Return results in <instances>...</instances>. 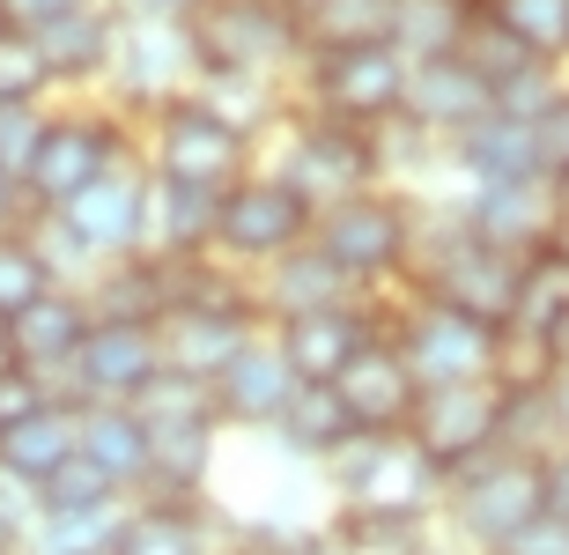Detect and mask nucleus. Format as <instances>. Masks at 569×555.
Segmentation results:
<instances>
[{
  "instance_id": "nucleus-12",
  "label": "nucleus",
  "mask_w": 569,
  "mask_h": 555,
  "mask_svg": "<svg viewBox=\"0 0 569 555\" xmlns=\"http://www.w3.org/2000/svg\"><path fill=\"white\" fill-rule=\"evenodd\" d=\"M400 437L422 452V459L443 474V482H451V474H466L473 459L503 452V385H496V378L429 385L422 400H415V415H407Z\"/></svg>"
},
{
  "instance_id": "nucleus-28",
  "label": "nucleus",
  "mask_w": 569,
  "mask_h": 555,
  "mask_svg": "<svg viewBox=\"0 0 569 555\" xmlns=\"http://www.w3.org/2000/svg\"><path fill=\"white\" fill-rule=\"evenodd\" d=\"M74 452H82L89 467L104 474L111 489L141 496V474H148V429L133 407H74Z\"/></svg>"
},
{
  "instance_id": "nucleus-27",
  "label": "nucleus",
  "mask_w": 569,
  "mask_h": 555,
  "mask_svg": "<svg viewBox=\"0 0 569 555\" xmlns=\"http://www.w3.org/2000/svg\"><path fill=\"white\" fill-rule=\"evenodd\" d=\"M267 445H274L289 467L318 474L340 445H356V423H348V407H340L333 385H296V400L281 407V423L267 429Z\"/></svg>"
},
{
  "instance_id": "nucleus-48",
  "label": "nucleus",
  "mask_w": 569,
  "mask_h": 555,
  "mask_svg": "<svg viewBox=\"0 0 569 555\" xmlns=\"http://www.w3.org/2000/svg\"><path fill=\"white\" fill-rule=\"evenodd\" d=\"M540 141H548V178H555V186H569V105L540 127Z\"/></svg>"
},
{
  "instance_id": "nucleus-23",
  "label": "nucleus",
  "mask_w": 569,
  "mask_h": 555,
  "mask_svg": "<svg viewBox=\"0 0 569 555\" xmlns=\"http://www.w3.org/2000/svg\"><path fill=\"white\" fill-rule=\"evenodd\" d=\"M89 326H97V319H89L82 289H44L30 311H16V319H8L16 370H30L44 393H60V385H67V364L82 356V334H89Z\"/></svg>"
},
{
  "instance_id": "nucleus-4",
  "label": "nucleus",
  "mask_w": 569,
  "mask_h": 555,
  "mask_svg": "<svg viewBox=\"0 0 569 555\" xmlns=\"http://www.w3.org/2000/svg\"><path fill=\"white\" fill-rule=\"evenodd\" d=\"M127 156H133V127L104 97H60L52 119H44V141L30 156V171H22V200L38 215H52L82 186H97L111 163H127Z\"/></svg>"
},
{
  "instance_id": "nucleus-51",
  "label": "nucleus",
  "mask_w": 569,
  "mask_h": 555,
  "mask_svg": "<svg viewBox=\"0 0 569 555\" xmlns=\"http://www.w3.org/2000/svg\"><path fill=\"white\" fill-rule=\"evenodd\" d=\"M22 215H30V200H22V186H16V178L0 171V230H16Z\"/></svg>"
},
{
  "instance_id": "nucleus-50",
  "label": "nucleus",
  "mask_w": 569,
  "mask_h": 555,
  "mask_svg": "<svg viewBox=\"0 0 569 555\" xmlns=\"http://www.w3.org/2000/svg\"><path fill=\"white\" fill-rule=\"evenodd\" d=\"M222 555H281V534H267V526H237V534L222 541Z\"/></svg>"
},
{
  "instance_id": "nucleus-25",
  "label": "nucleus",
  "mask_w": 569,
  "mask_h": 555,
  "mask_svg": "<svg viewBox=\"0 0 569 555\" xmlns=\"http://www.w3.org/2000/svg\"><path fill=\"white\" fill-rule=\"evenodd\" d=\"M214 459H222V429L186 423V429H148V504H208L214 496Z\"/></svg>"
},
{
  "instance_id": "nucleus-35",
  "label": "nucleus",
  "mask_w": 569,
  "mask_h": 555,
  "mask_svg": "<svg viewBox=\"0 0 569 555\" xmlns=\"http://www.w3.org/2000/svg\"><path fill=\"white\" fill-rule=\"evenodd\" d=\"M133 415H141V429H186V423H214V400L200 378H178V370H156V378L133 393ZM222 429V423H214Z\"/></svg>"
},
{
  "instance_id": "nucleus-45",
  "label": "nucleus",
  "mask_w": 569,
  "mask_h": 555,
  "mask_svg": "<svg viewBox=\"0 0 569 555\" xmlns=\"http://www.w3.org/2000/svg\"><path fill=\"white\" fill-rule=\"evenodd\" d=\"M540 504H548L555 518H569V445L540 452Z\"/></svg>"
},
{
  "instance_id": "nucleus-32",
  "label": "nucleus",
  "mask_w": 569,
  "mask_h": 555,
  "mask_svg": "<svg viewBox=\"0 0 569 555\" xmlns=\"http://www.w3.org/2000/svg\"><path fill=\"white\" fill-rule=\"evenodd\" d=\"M466 22H473V0H392V30H385V44H392L407 67L415 60H443V52H459Z\"/></svg>"
},
{
  "instance_id": "nucleus-43",
  "label": "nucleus",
  "mask_w": 569,
  "mask_h": 555,
  "mask_svg": "<svg viewBox=\"0 0 569 555\" xmlns=\"http://www.w3.org/2000/svg\"><path fill=\"white\" fill-rule=\"evenodd\" d=\"M44 400H52V393H44V385L30 378V370H0V437H8V429H16L22 415H38Z\"/></svg>"
},
{
  "instance_id": "nucleus-34",
  "label": "nucleus",
  "mask_w": 569,
  "mask_h": 555,
  "mask_svg": "<svg viewBox=\"0 0 569 555\" xmlns=\"http://www.w3.org/2000/svg\"><path fill=\"white\" fill-rule=\"evenodd\" d=\"M503 38H518L540 67H569V0H473Z\"/></svg>"
},
{
  "instance_id": "nucleus-53",
  "label": "nucleus",
  "mask_w": 569,
  "mask_h": 555,
  "mask_svg": "<svg viewBox=\"0 0 569 555\" xmlns=\"http://www.w3.org/2000/svg\"><path fill=\"white\" fill-rule=\"evenodd\" d=\"M0 370H16V341H8V319H0Z\"/></svg>"
},
{
  "instance_id": "nucleus-54",
  "label": "nucleus",
  "mask_w": 569,
  "mask_h": 555,
  "mask_svg": "<svg viewBox=\"0 0 569 555\" xmlns=\"http://www.w3.org/2000/svg\"><path fill=\"white\" fill-rule=\"evenodd\" d=\"M0 555H22V534H16V526H0Z\"/></svg>"
},
{
  "instance_id": "nucleus-44",
  "label": "nucleus",
  "mask_w": 569,
  "mask_h": 555,
  "mask_svg": "<svg viewBox=\"0 0 569 555\" xmlns=\"http://www.w3.org/2000/svg\"><path fill=\"white\" fill-rule=\"evenodd\" d=\"M74 8H89V0H0V22L8 30H38V22H60Z\"/></svg>"
},
{
  "instance_id": "nucleus-19",
  "label": "nucleus",
  "mask_w": 569,
  "mask_h": 555,
  "mask_svg": "<svg viewBox=\"0 0 569 555\" xmlns=\"http://www.w3.org/2000/svg\"><path fill=\"white\" fill-rule=\"evenodd\" d=\"M22 38L38 44L52 97H97V89H104V75H111L119 16H111V0H89V8H74V16H60V22H38V30H22Z\"/></svg>"
},
{
  "instance_id": "nucleus-24",
  "label": "nucleus",
  "mask_w": 569,
  "mask_h": 555,
  "mask_svg": "<svg viewBox=\"0 0 569 555\" xmlns=\"http://www.w3.org/2000/svg\"><path fill=\"white\" fill-rule=\"evenodd\" d=\"M244 289H252V311L259 326H281V319H303V311H333V304H356V289L333 275V259L318 252L311 237L296 245V252L267 259L259 275H244Z\"/></svg>"
},
{
  "instance_id": "nucleus-9",
  "label": "nucleus",
  "mask_w": 569,
  "mask_h": 555,
  "mask_svg": "<svg viewBox=\"0 0 569 555\" xmlns=\"http://www.w3.org/2000/svg\"><path fill=\"white\" fill-rule=\"evenodd\" d=\"M385 341L400 348V364L415 370V385H473V378H496V326H473L443 304L415 297V289H392L385 297Z\"/></svg>"
},
{
  "instance_id": "nucleus-8",
  "label": "nucleus",
  "mask_w": 569,
  "mask_h": 555,
  "mask_svg": "<svg viewBox=\"0 0 569 555\" xmlns=\"http://www.w3.org/2000/svg\"><path fill=\"white\" fill-rule=\"evenodd\" d=\"M192 30V60L200 75H259V82H289L303 60L296 16L281 0H200Z\"/></svg>"
},
{
  "instance_id": "nucleus-13",
  "label": "nucleus",
  "mask_w": 569,
  "mask_h": 555,
  "mask_svg": "<svg viewBox=\"0 0 569 555\" xmlns=\"http://www.w3.org/2000/svg\"><path fill=\"white\" fill-rule=\"evenodd\" d=\"M52 215L67 222V237H74L97 267H104V259L148 252V171H141V156L111 163L97 186H82L67 208H52Z\"/></svg>"
},
{
  "instance_id": "nucleus-31",
  "label": "nucleus",
  "mask_w": 569,
  "mask_h": 555,
  "mask_svg": "<svg viewBox=\"0 0 569 555\" xmlns=\"http://www.w3.org/2000/svg\"><path fill=\"white\" fill-rule=\"evenodd\" d=\"M562 319H569V237H555V245H540V252L518 267V311H510V334L548 341Z\"/></svg>"
},
{
  "instance_id": "nucleus-6",
  "label": "nucleus",
  "mask_w": 569,
  "mask_h": 555,
  "mask_svg": "<svg viewBox=\"0 0 569 555\" xmlns=\"http://www.w3.org/2000/svg\"><path fill=\"white\" fill-rule=\"evenodd\" d=\"M407 97V60L392 44H356V52H303L289 75V105L311 111V119H333V127L356 133H385L400 119Z\"/></svg>"
},
{
  "instance_id": "nucleus-42",
  "label": "nucleus",
  "mask_w": 569,
  "mask_h": 555,
  "mask_svg": "<svg viewBox=\"0 0 569 555\" xmlns=\"http://www.w3.org/2000/svg\"><path fill=\"white\" fill-rule=\"evenodd\" d=\"M496 555H569V518L540 512L532 526H518V534H510V541H503Z\"/></svg>"
},
{
  "instance_id": "nucleus-22",
  "label": "nucleus",
  "mask_w": 569,
  "mask_h": 555,
  "mask_svg": "<svg viewBox=\"0 0 569 555\" xmlns=\"http://www.w3.org/2000/svg\"><path fill=\"white\" fill-rule=\"evenodd\" d=\"M333 393H340V407H348V423H356V437H400L407 429V415H415V400H422V385H415V370L400 364V348L385 341H370L356 356V364L333 378Z\"/></svg>"
},
{
  "instance_id": "nucleus-52",
  "label": "nucleus",
  "mask_w": 569,
  "mask_h": 555,
  "mask_svg": "<svg viewBox=\"0 0 569 555\" xmlns=\"http://www.w3.org/2000/svg\"><path fill=\"white\" fill-rule=\"evenodd\" d=\"M548 364H569V319H562V326L548 334Z\"/></svg>"
},
{
  "instance_id": "nucleus-56",
  "label": "nucleus",
  "mask_w": 569,
  "mask_h": 555,
  "mask_svg": "<svg viewBox=\"0 0 569 555\" xmlns=\"http://www.w3.org/2000/svg\"><path fill=\"white\" fill-rule=\"evenodd\" d=\"M281 8H289V16H303V8H318V0H281Z\"/></svg>"
},
{
  "instance_id": "nucleus-58",
  "label": "nucleus",
  "mask_w": 569,
  "mask_h": 555,
  "mask_svg": "<svg viewBox=\"0 0 569 555\" xmlns=\"http://www.w3.org/2000/svg\"><path fill=\"white\" fill-rule=\"evenodd\" d=\"M0 237H8V230H0Z\"/></svg>"
},
{
  "instance_id": "nucleus-18",
  "label": "nucleus",
  "mask_w": 569,
  "mask_h": 555,
  "mask_svg": "<svg viewBox=\"0 0 569 555\" xmlns=\"http://www.w3.org/2000/svg\"><path fill=\"white\" fill-rule=\"evenodd\" d=\"M496 111V97H488V82L473 75V67L459 60V52H443V60H415L407 67V97H400V119L422 141H437V149H451L459 133H473Z\"/></svg>"
},
{
  "instance_id": "nucleus-26",
  "label": "nucleus",
  "mask_w": 569,
  "mask_h": 555,
  "mask_svg": "<svg viewBox=\"0 0 569 555\" xmlns=\"http://www.w3.org/2000/svg\"><path fill=\"white\" fill-rule=\"evenodd\" d=\"M82 304H89V319H104V326H156L170 311V259L156 252L104 259L82 281Z\"/></svg>"
},
{
  "instance_id": "nucleus-21",
  "label": "nucleus",
  "mask_w": 569,
  "mask_h": 555,
  "mask_svg": "<svg viewBox=\"0 0 569 555\" xmlns=\"http://www.w3.org/2000/svg\"><path fill=\"white\" fill-rule=\"evenodd\" d=\"M237 534V518L222 504H148L133 496L119 512V534H111V555H222V541Z\"/></svg>"
},
{
  "instance_id": "nucleus-14",
  "label": "nucleus",
  "mask_w": 569,
  "mask_h": 555,
  "mask_svg": "<svg viewBox=\"0 0 569 555\" xmlns=\"http://www.w3.org/2000/svg\"><path fill=\"white\" fill-rule=\"evenodd\" d=\"M267 334H274L281 364L296 370V385H333L340 370L385 334V297H356V304H333V311H303V319L267 326Z\"/></svg>"
},
{
  "instance_id": "nucleus-2",
  "label": "nucleus",
  "mask_w": 569,
  "mask_h": 555,
  "mask_svg": "<svg viewBox=\"0 0 569 555\" xmlns=\"http://www.w3.org/2000/svg\"><path fill=\"white\" fill-rule=\"evenodd\" d=\"M326 512L340 518H385V526H437L443 474L407 437H356L318 467Z\"/></svg>"
},
{
  "instance_id": "nucleus-49",
  "label": "nucleus",
  "mask_w": 569,
  "mask_h": 555,
  "mask_svg": "<svg viewBox=\"0 0 569 555\" xmlns=\"http://www.w3.org/2000/svg\"><path fill=\"white\" fill-rule=\"evenodd\" d=\"M281 555H348V541H340L333 526L318 518V526H303V534H289V541H281Z\"/></svg>"
},
{
  "instance_id": "nucleus-30",
  "label": "nucleus",
  "mask_w": 569,
  "mask_h": 555,
  "mask_svg": "<svg viewBox=\"0 0 569 555\" xmlns=\"http://www.w3.org/2000/svg\"><path fill=\"white\" fill-rule=\"evenodd\" d=\"M67 459H74V407L67 400H44L38 415H22V423L0 437V467L22 474L30 489H38L44 474H60Z\"/></svg>"
},
{
  "instance_id": "nucleus-17",
  "label": "nucleus",
  "mask_w": 569,
  "mask_h": 555,
  "mask_svg": "<svg viewBox=\"0 0 569 555\" xmlns=\"http://www.w3.org/2000/svg\"><path fill=\"white\" fill-rule=\"evenodd\" d=\"M466 237H481L510 259H532L540 245L562 237V186H473V192H451Z\"/></svg>"
},
{
  "instance_id": "nucleus-7",
  "label": "nucleus",
  "mask_w": 569,
  "mask_h": 555,
  "mask_svg": "<svg viewBox=\"0 0 569 555\" xmlns=\"http://www.w3.org/2000/svg\"><path fill=\"white\" fill-rule=\"evenodd\" d=\"M133 156H141L148 178H163V186H200V192H230L237 178L259 163L252 141L230 133L200 97H178V105H163L156 119H141V127H133Z\"/></svg>"
},
{
  "instance_id": "nucleus-10",
  "label": "nucleus",
  "mask_w": 569,
  "mask_h": 555,
  "mask_svg": "<svg viewBox=\"0 0 569 555\" xmlns=\"http://www.w3.org/2000/svg\"><path fill=\"white\" fill-rule=\"evenodd\" d=\"M200 82V60H192V30L186 22H127L119 16V44H111V75H104V97L127 127L156 119L163 105L192 97Z\"/></svg>"
},
{
  "instance_id": "nucleus-36",
  "label": "nucleus",
  "mask_w": 569,
  "mask_h": 555,
  "mask_svg": "<svg viewBox=\"0 0 569 555\" xmlns=\"http://www.w3.org/2000/svg\"><path fill=\"white\" fill-rule=\"evenodd\" d=\"M119 512H127V504H111V512H74V518H38L30 541H22V555H111Z\"/></svg>"
},
{
  "instance_id": "nucleus-40",
  "label": "nucleus",
  "mask_w": 569,
  "mask_h": 555,
  "mask_svg": "<svg viewBox=\"0 0 569 555\" xmlns=\"http://www.w3.org/2000/svg\"><path fill=\"white\" fill-rule=\"evenodd\" d=\"M52 289V275L38 267V252L22 245V230L0 237V319H16V311H30V304Z\"/></svg>"
},
{
  "instance_id": "nucleus-33",
  "label": "nucleus",
  "mask_w": 569,
  "mask_h": 555,
  "mask_svg": "<svg viewBox=\"0 0 569 555\" xmlns=\"http://www.w3.org/2000/svg\"><path fill=\"white\" fill-rule=\"evenodd\" d=\"M392 30V0H318L296 16L303 52H356V44H385Z\"/></svg>"
},
{
  "instance_id": "nucleus-57",
  "label": "nucleus",
  "mask_w": 569,
  "mask_h": 555,
  "mask_svg": "<svg viewBox=\"0 0 569 555\" xmlns=\"http://www.w3.org/2000/svg\"><path fill=\"white\" fill-rule=\"evenodd\" d=\"M562 237H569V186H562Z\"/></svg>"
},
{
  "instance_id": "nucleus-20",
  "label": "nucleus",
  "mask_w": 569,
  "mask_h": 555,
  "mask_svg": "<svg viewBox=\"0 0 569 555\" xmlns=\"http://www.w3.org/2000/svg\"><path fill=\"white\" fill-rule=\"evenodd\" d=\"M443 163H451V192L540 186V178H548V141H540V127H518V119H496V111H488L473 133H459V141L443 149Z\"/></svg>"
},
{
  "instance_id": "nucleus-15",
  "label": "nucleus",
  "mask_w": 569,
  "mask_h": 555,
  "mask_svg": "<svg viewBox=\"0 0 569 555\" xmlns=\"http://www.w3.org/2000/svg\"><path fill=\"white\" fill-rule=\"evenodd\" d=\"M156 370H163L156 326H104L97 319L82 334V356L67 364V385L52 393V400H67V407H127Z\"/></svg>"
},
{
  "instance_id": "nucleus-16",
  "label": "nucleus",
  "mask_w": 569,
  "mask_h": 555,
  "mask_svg": "<svg viewBox=\"0 0 569 555\" xmlns=\"http://www.w3.org/2000/svg\"><path fill=\"white\" fill-rule=\"evenodd\" d=\"M208 400H214L222 437H267V429L281 423V407L296 400V370L281 364V348H274V334H267V326H259L252 341H244L230 364L214 370Z\"/></svg>"
},
{
  "instance_id": "nucleus-5",
  "label": "nucleus",
  "mask_w": 569,
  "mask_h": 555,
  "mask_svg": "<svg viewBox=\"0 0 569 555\" xmlns=\"http://www.w3.org/2000/svg\"><path fill=\"white\" fill-rule=\"evenodd\" d=\"M259 163H267V171H274L311 215L333 208V200H348V192L385 186L378 133L333 127V119H311V111H289V119L274 127V141L259 149Z\"/></svg>"
},
{
  "instance_id": "nucleus-47",
  "label": "nucleus",
  "mask_w": 569,
  "mask_h": 555,
  "mask_svg": "<svg viewBox=\"0 0 569 555\" xmlns=\"http://www.w3.org/2000/svg\"><path fill=\"white\" fill-rule=\"evenodd\" d=\"M540 400H548L555 445H569V364H555V370H548V385H540Z\"/></svg>"
},
{
  "instance_id": "nucleus-11",
  "label": "nucleus",
  "mask_w": 569,
  "mask_h": 555,
  "mask_svg": "<svg viewBox=\"0 0 569 555\" xmlns=\"http://www.w3.org/2000/svg\"><path fill=\"white\" fill-rule=\"evenodd\" d=\"M303 237H311V208L267 163H252V171L214 200V259L237 267V275H259L267 259L296 252Z\"/></svg>"
},
{
  "instance_id": "nucleus-1",
  "label": "nucleus",
  "mask_w": 569,
  "mask_h": 555,
  "mask_svg": "<svg viewBox=\"0 0 569 555\" xmlns=\"http://www.w3.org/2000/svg\"><path fill=\"white\" fill-rule=\"evenodd\" d=\"M415 215L422 200L400 186H370L348 192L333 208L311 215V245L333 259V275L356 289V297H392L407 289V259H415Z\"/></svg>"
},
{
  "instance_id": "nucleus-55",
  "label": "nucleus",
  "mask_w": 569,
  "mask_h": 555,
  "mask_svg": "<svg viewBox=\"0 0 569 555\" xmlns=\"http://www.w3.org/2000/svg\"><path fill=\"white\" fill-rule=\"evenodd\" d=\"M429 555H459V548H451V541H443V534H437V541H429Z\"/></svg>"
},
{
  "instance_id": "nucleus-37",
  "label": "nucleus",
  "mask_w": 569,
  "mask_h": 555,
  "mask_svg": "<svg viewBox=\"0 0 569 555\" xmlns=\"http://www.w3.org/2000/svg\"><path fill=\"white\" fill-rule=\"evenodd\" d=\"M111 504H127V496L111 489L104 474L89 467L82 452H74V459H67L60 474H44L38 482V518H74V512H111Z\"/></svg>"
},
{
  "instance_id": "nucleus-41",
  "label": "nucleus",
  "mask_w": 569,
  "mask_h": 555,
  "mask_svg": "<svg viewBox=\"0 0 569 555\" xmlns=\"http://www.w3.org/2000/svg\"><path fill=\"white\" fill-rule=\"evenodd\" d=\"M44 119H52V105H0V171L16 178V186L44 141Z\"/></svg>"
},
{
  "instance_id": "nucleus-38",
  "label": "nucleus",
  "mask_w": 569,
  "mask_h": 555,
  "mask_svg": "<svg viewBox=\"0 0 569 555\" xmlns=\"http://www.w3.org/2000/svg\"><path fill=\"white\" fill-rule=\"evenodd\" d=\"M562 105H569V67H526L518 82L496 89V119H518V127H548Z\"/></svg>"
},
{
  "instance_id": "nucleus-46",
  "label": "nucleus",
  "mask_w": 569,
  "mask_h": 555,
  "mask_svg": "<svg viewBox=\"0 0 569 555\" xmlns=\"http://www.w3.org/2000/svg\"><path fill=\"white\" fill-rule=\"evenodd\" d=\"M111 16H127V22H192L200 0H111Z\"/></svg>"
},
{
  "instance_id": "nucleus-3",
  "label": "nucleus",
  "mask_w": 569,
  "mask_h": 555,
  "mask_svg": "<svg viewBox=\"0 0 569 555\" xmlns=\"http://www.w3.org/2000/svg\"><path fill=\"white\" fill-rule=\"evenodd\" d=\"M540 512H548V504H540V459L503 445V452H488V459H473L466 474L443 482L437 534L459 555H496L518 526H532Z\"/></svg>"
},
{
  "instance_id": "nucleus-39",
  "label": "nucleus",
  "mask_w": 569,
  "mask_h": 555,
  "mask_svg": "<svg viewBox=\"0 0 569 555\" xmlns=\"http://www.w3.org/2000/svg\"><path fill=\"white\" fill-rule=\"evenodd\" d=\"M0 105H60L52 82H44L38 44L22 38V30H8V22H0Z\"/></svg>"
},
{
  "instance_id": "nucleus-29",
  "label": "nucleus",
  "mask_w": 569,
  "mask_h": 555,
  "mask_svg": "<svg viewBox=\"0 0 569 555\" xmlns=\"http://www.w3.org/2000/svg\"><path fill=\"white\" fill-rule=\"evenodd\" d=\"M214 200L222 192L148 178V252L156 259H214Z\"/></svg>"
}]
</instances>
